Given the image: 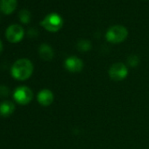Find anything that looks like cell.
<instances>
[{
    "label": "cell",
    "mask_w": 149,
    "mask_h": 149,
    "mask_svg": "<svg viewBox=\"0 0 149 149\" xmlns=\"http://www.w3.org/2000/svg\"><path fill=\"white\" fill-rule=\"evenodd\" d=\"M33 72V62L26 58L17 60L11 69L12 77L18 81H26L31 77Z\"/></svg>",
    "instance_id": "6da1fadb"
},
{
    "label": "cell",
    "mask_w": 149,
    "mask_h": 149,
    "mask_svg": "<svg viewBox=\"0 0 149 149\" xmlns=\"http://www.w3.org/2000/svg\"><path fill=\"white\" fill-rule=\"evenodd\" d=\"M128 36V31L127 29L120 25H116L108 29L105 34V38L107 41L113 43V44H118L123 42Z\"/></svg>",
    "instance_id": "7a4b0ae2"
},
{
    "label": "cell",
    "mask_w": 149,
    "mask_h": 149,
    "mask_svg": "<svg viewBox=\"0 0 149 149\" xmlns=\"http://www.w3.org/2000/svg\"><path fill=\"white\" fill-rule=\"evenodd\" d=\"M40 26L50 33H56L61 29L63 19L57 13H50L40 21Z\"/></svg>",
    "instance_id": "3957f363"
},
{
    "label": "cell",
    "mask_w": 149,
    "mask_h": 149,
    "mask_svg": "<svg viewBox=\"0 0 149 149\" xmlns=\"http://www.w3.org/2000/svg\"><path fill=\"white\" fill-rule=\"evenodd\" d=\"M13 96L17 104L20 105H26L33 100V93L30 88L26 86H19L14 91Z\"/></svg>",
    "instance_id": "277c9868"
},
{
    "label": "cell",
    "mask_w": 149,
    "mask_h": 149,
    "mask_svg": "<svg viewBox=\"0 0 149 149\" xmlns=\"http://www.w3.org/2000/svg\"><path fill=\"white\" fill-rule=\"evenodd\" d=\"M25 35V30L24 28L18 25L13 24L7 27L6 31V37L7 40L11 43H18L22 40Z\"/></svg>",
    "instance_id": "5b68a950"
},
{
    "label": "cell",
    "mask_w": 149,
    "mask_h": 149,
    "mask_svg": "<svg viewBox=\"0 0 149 149\" xmlns=\"http://www.w3.org/2000/svg\"><path fill=\"white\" fill-rule=\"evenodd\" d=\"M127 67L121 62L114 63L109 69V76L114 81H122L127 77Z\"/></svg>",
    "instance_id": "8992f818"
},
{
    "label": "cell",
    "mask_w": 149,
    "mask_h": 149,
    "mask_svg": "<svg viewBox=\"0 0 149 149\" xmlns=\"http://www.w3.org/2000/svg\"><path fill=\"white\" fill-rule=\"evenodd\" d=\"M64 66L67 70L72 73H78L81 72L84 68V62L81 59L77 56H71L66 59L64 62Z\"/></svg>",
    "instance_id": "52a82bcc"
},
{
    "label": "cell",
    "mask_w": 149,
    "mask_h": 149,
    "mask_svg": "<svg viewBox=\"0 0 149 149\" xmlns=\"http://www.w3.org/2000/svg\"><path fill=\"white\" fill-rule=\"evenodd\" d=\"M37 100L42 106H48L54 101V94L50 90H41L37 95Z\"/></svg>",
    "instance_id": "ba28073f"
},
{
    "label": "cell",
    "mask_w": 149,
    "mask_h": 149,
    "mask_svg": "<svg viewBox=\"0 0 149 149\" xmlns=\"http://www.w3.org/2000/svg\"><path fill=\"white\" fill-rule=\"evenodd\" d=\"M17 0H0V11L4 14H12L17 8Z\"/></svg>",
    "instance_id": "9c48e42d"
},
{
    "label": "cell",
    "mask_w": 149,
    "mask_h": 149,
    "mask_svg": "<svg viewBox=\"0 0 149 149\" xmlns=\"http://www.w3.org/2000/svg\"><path fill=\"white\" fill-rule=\"evenodd\" d=\"M15 111V104L8 100L0 103V116L7 118L13 114Z\"/></svg>",
    "instance_id": "30bf717a"
},
{
    "label": "cell",
    "mask_w": 149,
    "mask_h": 149,
    "mask_svg": "<svg viewBox=\"0 0 149 149\" xmlns=\"http://www.w3.org/2000/svg\"><path fill=\"white\" fill-rule=\"evenodd\" d=\"M39 54L41 59L44 61H50L54 57V50L53 48L46 43H43L39 47Z\"/></svg>",
    "instance_id": "8fae6325"
},
{
    "label": "cell",
    "mask_w": 149,
    "mask_h": 149,
    "mask_svg": "<svg viewBox=\"0 0 149 149\" xmlns=\"http://www.w3.org/2000/svg\"><path fill=\"white\" fill-rule=\"evenodd\" d=\"M77 48L82 52H87L91 48V43L88 40H81L77 43Z\"/></svg>",
    "instance_id": "7c38bea8"
},
{
    "label": "cell",
    "mask_w": 149,
    "mask_h": 149,
    "mask_svg": "<svg viewBox=\"0 0 149 149\" xmlns=\"http://www.w3.org/2000/svg\"><path fill=\"white\" fill-rule=\"evenodd\" d=\"M19 19L23 24H28L31 20V13L28 10H21L19 14Z\"/></svg>",
    "instance_id": "4fadbf2b"
},
{
    "label": "cell",
    "mask_w": 149,
    "mask_h": 149,
    "mask_svg": "<svg viewBox=\"0 0 149 149\" xmlns=\"http://www.w3.org/2000/svg\"><path fill=\"white\" fill-rule=\"evenodd\" d=\"M139 62V59L137 55H130L127 59V63L132 68L137 67Z\"/></svg>",
    "instance_id": "5bb4252c"
},
{
    "label": "cell",
    "mask_w": 149,
    "mask_h": 149,
    "mask_svg": "<svg viewBox=\"0 0 149 149\" xmlns=\"http://www.w3.org/2000/svg\"><path fill=\"white\" fill-rule=\"evenodd\" d=\"M10 94V90L6 85H0V97H7Z\"/></svg>",
    "instance_id": "9a60e30c"
},
{
    "label": "cell",
    "mask_w": 149,
    "mask_h": 149,
    "mask_svg": "<svg viewBox=\"0 0 149 149\" xmlns=\"http://www.w3.org/2000/svg\"><path fill=\"white\" fill-rule=\"evenodd\" d=\"M3 49H4V46H3V42L0 40V54L3 52Z\"/></svg>",
    "instance_id": "2e32d148"
}]
</instances>
